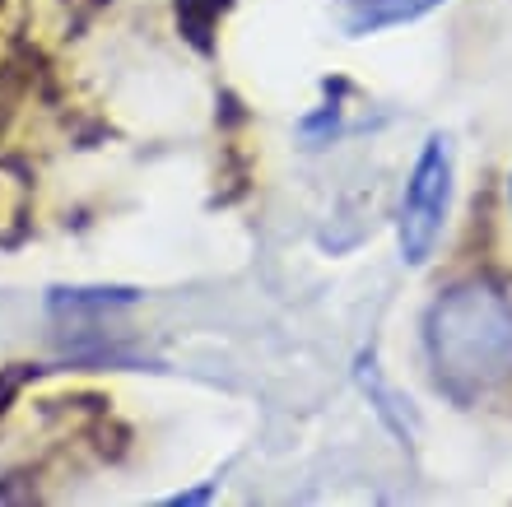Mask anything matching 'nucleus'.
<instances>
[{
  "instance_id": "obj_1",
  "label": "nucleus",
  "mask_w": 512,
  "mask_h": 507,
  "mask_svg": "<svg viewBox=\"0 0 512 507\" xmlns=\"http://www.w3.org/2000/svg\"><path fill=\"white\" fill-rule=\"evenodd\" d=\"M424 349L438 391L471 405L512 377V298L494 280H461L433 298Z\"/></svg>"
},
{
  "instance_id": "obj_2",
  "label": "nucleus",
  "mask_w": 512,
  "mask_h": 507,
  "mask_svg": "<svg viewBox=\"0 0 512 507\" xmlns=\"http://www.w3.org/2000/svg\"><path fill=\"white\" fill-rule=\"evenodd\" d=\"M447 210H452V140L429 135L419 149L410 182L401 191V219H396V242H401L405 266H424L443 238Z\"/></svg>"
},
{
  "instance_id": "obj_3",
  "label": "nucleus",
  "mask_w": 512,
  "mask_h": 507,
  "mask_svg": "<svg viewBox=\"0 0 512 507\" xmlns=\"http://www.w3.org/2000/svg\"><path fill=\"white\" fill-rule=\"evenodd\" d=\"M438 5H447V0H350L345 5V33L368 38V33H382V28L415 24Z\"/></svg>"
},
{
  "instance_id": "obj_4",
  "label": "nucleus",
  "mask_w": 512,
  "mask_h": 507,
  "mask_svg": "<svg viewBox=\"0 0 512 507\" xmlns=\"http://www.w3.org/2000/svg\"><path fill=\"white\" fill-rule=\"evenodd\" d=\"M359 387L368 391V401H373V410H378L382 424H387L401 442H410V410H405L410 401H401V396L382 382V373H378V363L373 359H359Z\"/></svg>"
},
{
  "instance_id": "obj_6",
  "label": "nucleus",
  "mask_w": 512,
  "mask_h": 507,
  "mask_svg": "<svg viewBox=\"0 0 512 507\" xmlns=\"http://www.w3.org/2000/svg\"><path fill=\"white\" fill-rule=\"evenodd\" d=\"M224 5L229 0H177V19H182V33H187L196 47H210V28H215V19L224 14Z\"/></svg>"
},
{
  "instance_id": "obj_7",
  "label": "nucleus",
  "mask_w": 512,
  "mask_h": 507,
  "mask_svg": "<svg viewBox=\"0 0 512 507\" xmlns=\"http://www.w3.org/2000/svg\"><path fill=\"white\" fill-rule=\"evenodd\" d=\"M508 201H512V187H508Z\"/></svg>"
},
{
  "instance_id": "obj_5",
  "label": "nucleus",
  "mask_w": 512,
  "mask_h": 507,
  "mask_svg": "<svg viewBox=\"0 0 512 507\" xmlns=\"http://www.w3.org/2000/svg\"><path fill=\"white\" fill-rule=\"evenodd\" d=\"M135 289H56L47 298L56 317H84V312H112V307H131Z\"/></svg>"
}]
</instances>
